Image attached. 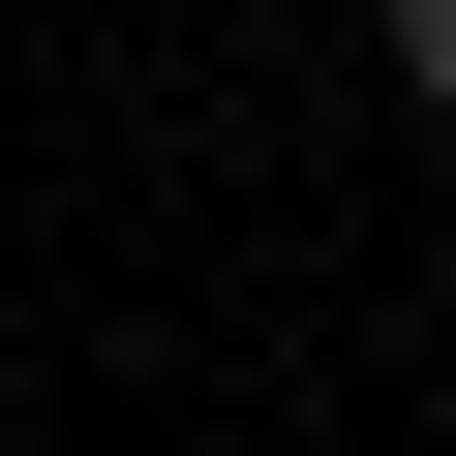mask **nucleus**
Segmentation results:
<instances>
[{"label":"nucleus","instance_id":"1","mask_svg":"<svg viewBox=\"0 0 456 456\" xmlns=\"http://www.w3.org/2000/svg\"><path fill=\"white\" fill-rule=\"evenodd\" d=\"M395 92H426V122H456V0H395Z\"/></svg>","mask_w":456,"mask_h":456}]
</instances>
